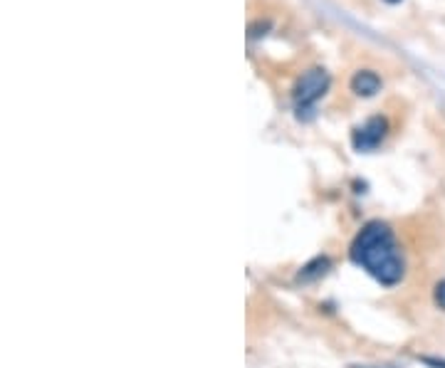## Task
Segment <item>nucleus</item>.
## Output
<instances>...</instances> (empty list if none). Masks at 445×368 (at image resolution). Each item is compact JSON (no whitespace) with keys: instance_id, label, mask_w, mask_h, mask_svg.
I'll list each match as a JSON object with an SVG mask.
<instances>
[{"instance_id":"5","label":"nucleus","mask_w":445,"mask_h":368,"mask_svg":"<svg viewBox=\"0 0 445 368\" xmlns=\"http://www.w3.org/2000/svg\"><path fill=\"white\" fill-rule=\"evenodd\" d=\"M435 299H438V304L445 309V282H440V285L435 287Z\"/></svg>"},{"instance_id":"2","label":"nucleus","mask_w":445,"mask_h":368,"mask_svg":"<svg viewBox=\"0 0 445 368\" xmlns=\"http://www.w3.org/2000/svg\"><path fill=\"white\" fill-rule=\"evenodd\" d=\"M329 87V74L324 72V69H309V72H305L300 77V82H297L295 87V106L297 112H309L312 106H314V101L322 99V94L327 92Z\"/></svg>"},{"instance_id":"1","label":"nucleus","mask_w":445,"mask_h":368,"mask_svg":"<svg viewBox=\"0 0 445 368\" xmlns=\"http://www.w3.org/2000/svg\"><path fill=\"white\" fill-rule=\"evenodd\" d=\"M351 260L386 287L398 285L406 272L394 230L381 220L364 225L362 233L356 235L351 242Z\"/></svg>"},{"instance_id":"3","label":"nucleus","mask_w":445,"mask_h":368,"mask_svg":"<svg viewBox=\"0 0 445 368\" xmlns=\"http://www.w3.org/2000/svg\"><path fill=\"white\" fill-rule=\"evenodd\" d=\"M386 131H389V124L384 117H371L369 122H364L362 126L354 128V136H351V144L356 151H373L376 146H381V141L386 139Z\"/></svg>"},{"instance_id":"6","label":"nucleus","mask_w":445,"mask_h":368,"mask_svg":"<svg viewBox=\"0 0 445 368\" xmlns=\"http://www.w3.org/2000/svg\"><path fill=\"white\" fill-rule=\"evenodd\" d=\"M386 3H391V6H396V3H400V0H386Z\"/></svg>"},{"instance_id":"4","label":"nucleus","mask_w":445,"mask_h":368,"mask_svg":"<svg viewBox=\"0 0 445 368\" xmlns=\"http://www.w3.org/2000/svg\"><path fill=\"white\" fill-rule=\"evenodd\" d=\"M351 92L359 97H373L381 92V77L371 69H362L351 77Z\"/></svg>"}]
</instances>
